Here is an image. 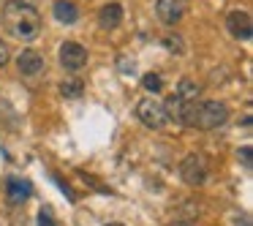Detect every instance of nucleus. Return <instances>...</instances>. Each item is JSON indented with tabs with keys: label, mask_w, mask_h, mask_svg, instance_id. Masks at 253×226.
<instances>
[{
	"label": "nucleus",
	"mask_w": 253,
	"mask_h": 226,
	"mask_svg": "<svg viewBox=\"0 0 253 226\" xmlns=\"http://www.w3.org/2000/svg\"><path fill=\"white\" fill-rule=\"evenodd\" d=\"M3 25L17 41H33L41 33V14L33 3L8 0L3 6Z\"/></svg>",
	"instance_id": "f257e3e1"
},
{
	"label": "nucleus",
	"mask_w": 253,
	"mask_h": 226,
	"mask_svg": "<svg viewBox=\"0 0 253 226\" xmlns=\"http://www.w3.org/2000/svg\"><path fill=\"white\" fill-rule=\"evenodd\" d=\"M120 22H123V6L120 3H106L98 11V25L104 30H115Z\"/></svg>",
	"instance_id": "9d476101"
},
{
	"label": "nucleus",
	"mask_w": 253,
	"mask_h": 226,
	"mask_svg": "<svg viewBox=\"0 0 253 226\" xmlns=\"http://www.w3.org/2000/svg\"><path fill=\"white\" fill-rule=\"evenodd\" d=\"M52 14H55V19H57V22H63V25H74L79 19V8L74 6L71 0H55Z\"/></svg>",
	"instance_id": "9b49d317"
},
{
	"label": "nucleus",
	"mask_w": 253,
	"mask_h": 226,
	"mask_svg": "<svg viewBox=\"0 0 253 226\" xmlns=\"http://www.w3.org/2000/svg\"><path fill=\"white\" fill-rule=\"evenodd\" d=\"M136 117H139V123H142V126L153 128V131H158V128H164L166 123H169V115H166L164 101L153 98V95L136 101Z\"/></svg>",
	"instance_id": "7ed1b4c3"
},
{
	"label": "nucleus",
	"mask_w": 253,
	"mask_h": 226,
	"mask_svg": "<svg viewBox=\"0 0 253 226\" xmlns=\"http://www.w3.org/2000/svg\"><path fill=\"white\" fill-rule=\"evenodd\" d=\"M82 88L84 85L79 82V79H66V82H60V93L66 95V98H79V95H82Z\"/></svg>",
	"instance_id": "2eb2a0df"
},
{
	"label": "nucleus",
	"mask_w": 253,
	"mask_h": 226,
	"mask_svg": "<svg viewBox=\"0 0 253 226\" xmlns=\"http://www.w3.org/2000/svg\"><path fill=\"white\" fill-rule=\"evenodd\" d=\"M155 14L164 25H177L182 17H185V0H158L155 3Z\"/></svg>",
	"instance_id": "6e6552de"
},
{
	"label": "nucleus",
	"mask_w": 253,
	"mask_h": 226,
	"mask_svg": "<svg viewBox=\"0 0 253 226\" xmlns=\"http://www.w3.org/2000/svg\"><path fill=\"white\" fill-rule=\"evenodd\" d=\"M229 120V106L223 101H202L196 104V115H193V126L202 128V131H212L220 128Z\"/></svg>",
	"instance_id": "f03ea898"
},
{
	"label": "nucleus",
	"mask_w": 253,
	"mask_h": 226,
	"mask_svg": "<svg viewBox=\"0 0 253 226\" xmlns=\"http://www.w3.org/2000/svg\"><path fill=\"white\" fill-rule=\"evenodd\" d=\"M44 55H39L36 49H25V52H19V57H17V68H19V74L22 77H39L41 71H44Z\"/></svg>",
	"instance_id": "1a4fd4ad"
},
{
	"label": "nucleus",
	"mask_w": 253,
	"mask_h": 226,
	"mask_svg": "<svg viewBox=\"0 0 253 226\" xmlns=\"http://www.w3.org/2000/svg\"><path fill=\"white\" fill-rule=\"evenodd\" d=\"M106 226H123V224H106Z\"/></svg>",
	"instance_id": "412c9836"
},
{
	"label": "nucleus",
	"mask_w": 253,
	"mask_h": 226,
	"mask_svg": "<svg viewBox=\"0 0 253 226\" xmlns=\"http://www.w3.org/2000/svg\"><path fill=\"white\" fill-rule=\"evenodd\" d=\"M39 226H57L49 210H41V213H39Z\"/></svg>",
	"instance_id": "6ab92c4d"
},
{
	"label": "nucleus",
	"mask_w": 253,
	"mask_h": 226,
	"mask_svg": "<svg viewBox=\"0 0 253 226\" xmlns=\"http://www.w3.org/2000/svg\"><path fill=\"white\" fill-rule=\"evenodd\" d=\"M8 60H11V52H8V44L3 39H0V68L8 66Z\"/></svg>",
	"instance_id": "a211bd4d"
},
{
	"label": "nucleus",
	"mask_w": 253,
	"mask_h": 226,
	"mask_svg": "<svg viewBox=\"0 0 253 226\" xmlns=\"http://www.w3.org/2000/svg\"><path fill=\"white\" fill-rule=\"evenodd\" d=\"M161 41H164V46H166L169 52H177V55H182V52H185V46H182V39H180V36H171V33H166Z\"/></svg>",
	"instance_id": "dca6fc26"
},
{
	"label": "nucleus",
	"mask_w": 253,
	"mask_h": 226,
	"mask_svg": "<svg viewBox=\"0 0 253 226\" xmlns=\"http://www.w3.org/2000/svg\"><path fill=\"white\" fill-rule=\"evenodd\" d=\"M237 161H242V166H245V169H251V147H240L237 150Z\"/></svg>",
	"instance_id": "f3484780"
},
{
	"label": "nucleus",
	"mask_w": 253,
	"mask_h": 226,
	"mask_svg": "<svg viewBox=\"0 0 253 226\" xmlns=\"http://www.w3.org/2000/svg\"><path fill=\"white\" fill-rule=\"evenodd\" d=\"M226 28L237 41H251L253 39V19L248 11H231L226 17Z\"/></svg>",
	"instance_id": "0eeeda50"
},
{
	"label": "nucleus",
	"mask_w": 253,
	"mask_h": 226,
	"mask_svg": "<svg viewBox=\"0 0 253 226\" xmlns=\"http://www.w3.org/2000/svg\"><path fill=\"white\" fill-rule=\"evenodd\" d=\"M166 115H169V120H174L177 126H193V115H196V104H188V101H182L180 95H171L169 101H166Z\"/></svg>",
	"instance_id": "423d86ee"
},
{
	"label": "nucleus",
	"mask_w": 253,
	"mask_h": 226,
	"mask_svg": "<svg viewBox=\"0 0 253 226\" xmlns=\"http://www.w3.org/2000/svg\"><path fill=\"white\" fill-rule=\"evenodd\" d=\"M142 88L147 90L150 95L161 93V90H164V79H161V74H144V77H142Z\"/></svg>",
	"instance_id": "4468645a"
},
{
	"label": "nucleus",
	"mask_w": 253,
	"mask_h": 226,
	"mask_svg": "<svg viewBox=\"0 0 253 226\" xmlns=\"http://www.w3.org/2000/svg\"><path fill=\"white\" fill-rule=\"evenodd\" d=\"M169 226H191V224H182V221H174V224H169Z\"/></svg>",
	"instance_id": "aec40b11"
},
{
	"label": "nucleus",
	"mask_w": 253,
	"mask_h": 226,
	"mask_svg": "<svg viewBox=\"0 0 253 226\" xmlns=\"http://www.w3.org/2000/svg\"><path fill=\"white\" fill-rule=\"evenodd\" d=\"M174 95H180L182 101H188V104H196L199 101V95H202V85L196 82V79H180V85H177V93Z\"/></svg>",
	"instance_id": "ddd939ff"
},
{
	"label": "nucleus",
	"mask_w": 253,
	"mask_h": 226,
	"mask_svg": "<svg viewBox=\"0 0 253 226\" xmlns=\"http://www.w3.org/2000/svg\"><path fill=\"white\" fill-rule=\"evenodd\" d=\"M60 66L71 74L82 71V68L87 66V49H84L79 41H66V44L60 46Z\"/></svg>",
	"instance_id": "39448f33"
},
{
	"label": "nucleus",
	"mask_w": 253,
	"mask_h": 226,
	"mask_svg": "<svg viewBox=\"0 0 253 226\" xmlns=\"http://www.w3.org/2000/svg\"><path fill=\"white\" fill-rule=\"evenodd\" d=\"M180 177H182V182H188V185H204L207 182V177H210V164H207V158H204L202 153H188L185 158H182V164H180Z\"/></svg>",
	"instance_id": "20e7f679"
},
{
	"label": "nucleus",
	"mask_w": 253,
	"mask_h": 226,
	"mask_svg": "<svg viewBox=\"0 0 253 226\" xmlns=\"http://www.w3.org/2000/svg\"><path fill=\"white\" fill-rule=\"evenodd\" d=\"M6 196H8L11 204H25L28 196H30V185L22 182V180H17V177H11V180L6 182Z\"/></svg>",
	"instance_id": "f8f14e48"
}]
</instances>
